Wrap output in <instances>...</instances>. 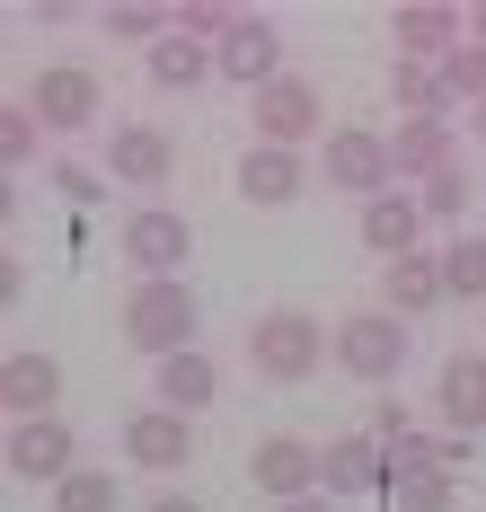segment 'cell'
<instances>
[{"label": "cell", "mask_w": 486, "mask_h": 512, "mask_svg": "<svg viewBox=\"0 0 486 512\" xmlns=\"http://www.w3.org/2000/svg\"><path fill=\"white\" fill-rule=\"evenodd\" d=\"M407 354H416V336H407L398 309H354V318L336 327V371H354V380H372V389H389V380L407 371Z\"/></svg>", "instance_id": "obj_3"}, {"label": "cell", "mask_w": 486, "mask_h": 512, "mask_svg": "<svg viewBox=\"0 0 486 512\" xmlns=\"http://www.w3.org/2000/svg\"><path fill=\"white\" fill-rule=\"evenodd\" d=\"M354 230H363V248H372L380 265H398V256H416V239H425V204H416V195H372Z\"/></svg>", "instance_id": "obj_17"}, {"label": "cell", "mask_w": 486, "mask_h": 512, "mask_svg": "<svg viewBox=\"0 0 486 512\" xmlns=\"http://www.w3.org/2000/svg\"><path fill=\"white\" fill-rule=\"evenodd\" d=\"M460 27H469V9H451V0H407V9H389L398 62H451V53L469 45Z\"/></svg>", "instance_id": "obj_10"}, {"label": "cell", "mask_w": 486, "mask_h": 512, "mask_svg": "<svg viewBox=\"0 0 486 512\" xmlns=\"http://www.w3.org/2000/svg\"><path fill=\"white\" fill-rule=\"evenodd\" d=\"M213 80H230V89H266V80H283V36H274L266 18H239L230 36L213 45Z\"/></svg>", "instance_id": "obj_12"}, {"label": "cell", "mask_w": 486, "mask_h": 512, "mask_svg": "<svg viewBox=\"0 0 486 512\" xmlns=\"http://www.w3.org/2000/svg\"><path fill=\"white\" fill-rule=\"evenodd\" d=\"M319 486L327 495H380V486H389V451H380L372 433L319 442Z\"/></svg>", "instance_id": "obj_16"}, {"label": "cell", "mask_w": 486, "mask_h": 512, "mask_svg": "<svg viewBox=\"0 0 486 512\" xmlns=\"http://www.w3.org/2000/svg\"><path fill=\"white\" fill-rule=\"evenodd\" d=\"M389 168H398V177H433V168H451V124H398V133H389Z\"/></svg>", "instance_id": "obj_23"}, {"label": "cell", "mask_w": 486, "mask_h": 512, "mask_svg": "<svg viewBox=\"0 0 486 512\" xmlns=\"http://www.w3.org/2000/svg\"><path fill=\"white\" fill-rule=\"evenodd\" d=\"M230 186H239V204L283 212L292 195H301V186H310V159H301V151H283V142H257V151H239Z\"/></svg>", "instance_id": "obj_13"}, {"label": "cell", "mask_w": 486, "mask_h": 512, "mask_svg": "<svg viewBox=\"0 0 486 512\" xmlns=\"http://www.w3.org/2000/svg\"><path fill=\"white\" fill-rule=\"evenodd\" d=\"M248 115H257V142H283V151H310V142H327V133H336V124H327V98L301 80V71L266 80V89L248 98Z\"/></svg>", "instance_id": "obj_4"}, {"label": "cell", "mask_w": 486, "mask_h": 512, "mask_svg": "<svg viewBox=\"0 0 486 512\" xmlns=\"http://www.w3.org/2000/svg\"><path fill=\"white\" fill-rule=\"evenodd\" d=\"M389 98L407 106V124H451V89H442V62H389Z\"/></svg>", "instance_id": "obj_21"}, {"label": "cell", "mask_w": 486, "mask_h": 512, "mask_svg": "<svg viewBox=\"0 0 486 512\" xmlns=\"http://www.w3.org/2000/svg\"><path fill=\"white\" fill-rule=\"evenodd\" d=\"M319 177L336 186V195L372 204V195H389V142H380L372 124H336V133L319 142Z\"/></svg>", "instance_id": "obj_5"}, {"label": "cell", "mask_w": 486, "mask_h": 512, "mask_svg": "<svg viewBox=\"0 0 486 512\" xmlns=\"http://www.w3.org/2000/svg\"><path fill=\"white\" fill-rule=\"evenodd\" d=\"M327 354H336V336H327L310 309H266V318L248 327V371H257V380H274V389L310 380Z\"/></svg>", "instance_id": "obj_2"}, {"label": "cell", "mask_w": 486, "mask_h": 512, "mask_svg": "<svg viewBox=\"0 0 486 512\" xmlns=\"http://www.w3.org/2000/svg\"><path fill=\"white\" fill-rule=\"evenodd\" d=\"M274 512H336V495H292V504H274Z\"/></svg>", "instance_id": "obj_35"}, {"label": "cell", "mask_w": 486, "mask_h": 512, "mask_svg": "<svg viewBox=\"0 0 486 512\" xmlns=\"http://www.w3.org/2000/svg\"><path fill=\"white\" fill-rule=\"evenodd\" d=\"M36 151H45V124H36V106H0V159H9V168H27Z\"/></svg>", "instance_id": "obj_31"}, {"label": "cell", "mask_w": 486, "mask_h": 512, "mask_svg": "<svg viewBox=\"0 0 486 512\" xmlns=\"http://www.w3.org/2000/svg\"><path fill=\"white\" fill-rule=\"evenodd\" d=\"M124 460L151 468V477H177V468L195 460V415H177V407H133V415H124Z\"/></svg>", "instance_id": "obj_8"}, {"label": "cell", "mask_w": 486, "mask_h": 512, "mask_svg": "<svg viewBox=\"0 0 486 512\" xmlns=\"http://www.w3.org/2000/svg\"><path fill=\"white\" fill-rule=\"evenodd\" d=\"M460 451H469V442H442V433H416V424H407V433L389 442V477H425V468H451Z\"/></svg>", "instance_id": "obj_25"}, {"label": "cell", "mask_w": 486, "mask_h": 512, "mask_svg": "<svg viewBox=\"0 0 486 512\" xmlns=\"http://www.w3.org/2000/svg\"><path fill=\"white\" fill-rule=\"evenodd\" d=\"M442 89H451V106L469 98V106H486V45H460L451 62H442Z\"/></svg>", "instance_id": "obj_32"}, {"label": "cell", "mask_w": 486, "mask_h": 512, "mask_svg": "<svg viewBox=\"0 0 486 512\" xmlns=\"http://www.w3.org/2000/svg\"><path fill=\"white\" fill-rule=\"evenodd\" d=\"M168 168H177V142H168L160 124H115V133H107V177H115V186L160 195Z\"/></svg>", "instance_id": "obj_14"}, {"label": "cell", "mask_w": 486, "mask_h": 512, "mask_svg": "<svg viewBox=\"0 0 486 512\" xmlns=\"http://www.w3.org/2000/svg\"><path fill=\"white\" fill-rule=\"evenodd\" d=\"M469 133H478V142H486V106H469Z\"/></svg>", "instance_id": "obj_37"}, {"label": "cell", "mask_w": 486, "mask_h": 512, "mask_svg": "<svg viewBox=\"0 0 486 512\" xmlns=\"http://www.w3.org/2000/svg\"><path fill=\"white\" fill-rule=\"evenodd\" d=\"M124 256H133L142 283H151V274H186V256H195L186 212H177V204H142L133 221H124Z\"/></svg>", "instance_id": "obj_9"}, {"label": "cell", "mask_w": 486, "mask_h": 512, "mask_svg": "<svg viewBox=\"0 0 486 512\" xmlns=\"http://www.w3.org/2000/svg\"><path fill=\"white\" fill-rule=\"evenodd\" d=\"M151 512H204V504H195V495H177V486H160V495H151Z\"/></svg>", "instance_id": "obj_34"}, {"label": "cell", "mask_w": 486, "mask_h": 512, "mask_svg": "<svg viewBox=\"0 0 486 512\" xmlns=\"http://www.w3.org/2000/svg\"><path fill=\"white\" fill-rule=\"evenodd\" d=\"M389 504H398V512H460V495H451V468H425V477H389Z\"/></svg>", "instance_id": "obj_27"}, {"label": "cell", "mask_w": 486, "mask_h": 512, "mask_svg": "<svg viewBox=\"0 0 486 512\" xmlns=\"http://www.w3.org/2000/svg\"><path fill=\"white\" fill-rule=\"evenodd\" d=\"M442 301H486V239H451L442 248Z\"/></svg>", "instance_id": "obj_26"}, {"label": "cell", "mask_w": 486, "mask_h": 512, "mask_svg": "<svg viewBox=\"0 0 486 512\" xmlns=\"http://www.w3.org/2000/svg\"><path fill=\"white\" fill-rule=\"evenodd\" d=\"M0 460H9L18 486H62V477L80 468V442H71V424H62V415H18Z\"/></svg>", "instance_id": "obj_6"}, {"label": "cell", "mask_w": 486, "mask_h": 512, "mask_svg": "<svg viewBox=\"0 0 486 512\" xmlns=\"http://www.w3.org/2000/svg\"><path fill=\"white\" fill-rule=\"evenodd\" d=\"M107 18V36L115 45H160V36H177V9H160V0H115V9H98Z\"/></svg>", "instance_id": "obj_24"}, {"label": "cell", "mask_w": 486, "mask_h": 512, "mask_svg": "<svg viewBox=\"0 0 486 512\" xmlns=\"http://www.w3.org/2000/svg\"><path fill=\"white\" fill-rule=\"evenodd\" d=\"M54 195H62V204H98V195H107V168H80V159H54Z\"/></svg>", "instance_id": "obj_33"}, {"label": "cell", "mask_w": 486, "mask_h": 512, "mask_svg": "<svg viewBox=\"0 0 486 512\" xmlns=\"http://www.w3.org/2000/svg\"><path fill=\"white\" fill-rule=\"evenodd\" d=\"M142 62H151V89H204L213 80V45H195V36H160Z\"/></svg>", "instance_id": "obj_22"}, {"label": "cell", "mask_w": 486, "mask_h": 512, "mask_svg": "<svg viewBox=\"0 0 486 512\" xmlns=\"http://www.w3.org/2000/svg\"><path fill=\"white\" fill-rule=\"evenodd\" d=\"M433 407H442V424L469 442V433H486V354H451L442 371H433Z\"/></svg>", "instance_id": "obj_15"}, {"label": "cell", "mask_w": 486, "mask_h": 512, "mask_svg": "<svg viewBox=\"0 0 486 512\" xmlns=\"http://www.w3.org/2000/svg\"><path fill=\"white\" fill-rule=\"evenodd\" d=\"M239 18L248 9H230V0H177V36H195V45H221Z\"/></svg>", "instance_id": "obj_29"}, {"label": "cell", "mask_w": 486, "mask_h": 512, "mask_svg": "<svg viewBox=\"0 0 486 512\" xmlns=\"http://www.w3.org/2000/svg\"><path fill=\"white\" fill-rule=\"evenodd\" d=\"M469 45H486V0H478V9H469Z\"/></svg>", "instance_id": "obj_36"}, {"label": "cell", "mask_w": 486, "mask_h": 512, "mask_svg": "<svg viewBox=\"0 0 486 512\" xmlns=\"http://www.w3.org/2000/svg\"><path fill=\"white\" fill-rule=\"evenodd\" d=\"M248 477H257V495H266V504H292V495H327V486H319V442H310V433H274V442H257Z\"/></svg>", "instance_id": "obj_11"}, {"label": "cell", "mask_w": 486, "mask_h": 512, "mask_svg": "<svg viewBox=\"0 0 486 512\" xmlns=\"http://www.w3.org/2000/svg\"><path fill=\"white\" fill-rule=\"evenodd\" d=\"M195 318H204V301L186 292V274H151V283L124 292V345L151 354V362H168V354L195 345Z\"/></svg>", "instance_id": "obj_1"}, {"label": "cell", "mask_w": 486, "mask_h": 512, "mask_svg": "<svg viewBox=\"0 0 486 512\" xmlns=\"http://www.w3.org/2000/svg\"><path fill=\"white\" fill-rule=\"evenodd\" d=\"M115 504H124V495H115L107 468H71V477L54 486V512H115Z\"/></svg>", "instance_id": "obj_28"}, {"label": "cell", "mask_w": 486, "mask_h": 512, "mask_svg": "<svg viewBox=\"0 0 486 512\" xmlns=\"http://www.w3.org/2000/svg\"><path fill=\"white\" fill-rule=\"evenodd\" d=\"M27 106H36V124H45V133H89V124H98V106H107V89H98V71L54 62V71H36V80H27Z\"/></svg>", "instance_id": "obj_7"}, {"label": "cell", "mask_w": 486, "mask_h": 512, "mask_svg": "<svg viewBox=\"0 0 486 512\" xmlns=\"http://www.w3.org/2000/svg\"><path fill=\"white\" fill-rule=\"evenodd\" d=\"M213 389H221V371H213V354H204V345H186V354L160 362V407L204 415V407H213Z\"/></svg>", "instance_id": "obj_19"}, {"label": "cell", "mask_w": 486, "mask_h": 512, "mask_svg": "<svg viewBox=\"0 0 486 512\" xmlns=\"http://www.w3.org/2000/svg\"><path fill=\"white\" fill-rule=\"evenodd\" d=\"M442 301V256H398L389 274H380V309H398V318H416V309H433Z\"/></svg>", "instance_id": "obj_20"}, {"label": "cell", "mask_w": 486, "mask_h": 512, "mask_svg": "<svg viewBox=\"0 0 486 512\" xmlns=\"http://www.w3.org/2000/svg\"><path fill=\"white\" fill-rule=\"evenodd\" d=\"M62 398V362L54 354H9L0 362V407H9V424L18 415H54Z\"/></svg>", "instance_id": "obj_18"}, {"label": "cell", "mask_w": 486, "mask_h": 512, "mask_svg": "<svg viewBox=\"0 0 486 512\" xmlns=\"http://www.w3.org/2000/svg\"><path fill=\"white\" fill-rule=\"evenodd\" d=\"M416 204H425V221H460V212H469V168H460V159H451V168H433Z\"/></svg>", "instance_id": "obj_30"}]
</instances>
